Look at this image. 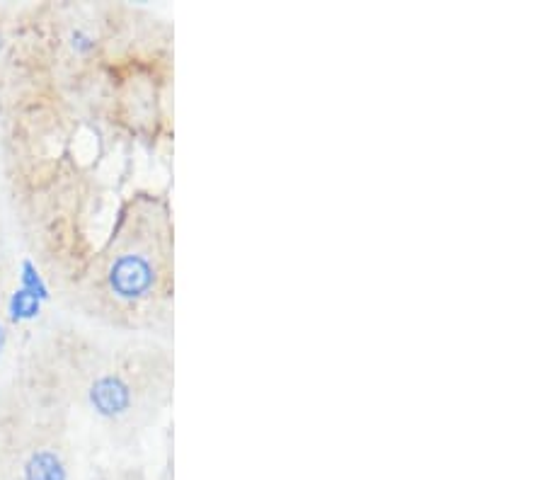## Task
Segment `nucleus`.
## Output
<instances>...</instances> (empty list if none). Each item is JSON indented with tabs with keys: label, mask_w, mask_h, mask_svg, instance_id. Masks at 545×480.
Wrapping results in <instances>:
<instances>
[{
	"label": "nucleus",
	"mask_w": 545,
	"mask_h": 480,
	"mask_svg": "<svg viewBox=\"0 0 545 480\" xmlns=\"http://www.w3.org/2000/svg\"><path fill=\"white\" fill-rule=\"evenodd\" d=\"M3 347H5V328L3 323H0V352H3Z\"/></svg>",
	"instance_id": "7ed1b4c3"
},
{
	"label": "nucleus",
	"mask_w": 545,
	"mask_h": 480,
	"mask_svg": "<svg viewBox=\"0 0 545 480\" xmlns=\"http://www.w3.org/2000/svg\"><path fill=\"white\" fill-rule=\"evenodd\" d=\"M22 480H68V466L56 449H34L22 466Z\"/></svg>",
	"instance_id": "f03ea898"
},
{
	"label": "nucleus",
	"mask_w": 545,
	"mask_h": 480,
	"mask_svg": "<svg viewBox=\"0 0 545 480\" xmlns=\"http://www.w3.org/2000/svg\"><path fill=\"white\" fill-rule=\"evenodd\" d=\"M131 236L109 260L105 282L109 294L126 306H148L158 311L170 301L172 289V224L168 211L156 204L143 211Z\"/></svg>",
	"instance_id": "f257e3e1"
}]
</instances>
